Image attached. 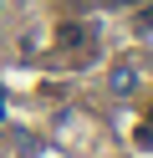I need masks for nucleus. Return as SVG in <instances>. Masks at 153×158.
<instances>
[{
    "instance_id": "f257e3e1",
    "label": "nucleus",
    "mask_w": 153,
    "mask_h": 158,
    "mask_svg": "<svg viewBox=\"0 0 153 158\" xmlns=\"http://www.w3.org/2000/svg\"><path fill=\"white\" fill-rule=\"evenodd\" d=\"M148 21H153V15H148Z\"/></svg>"
}]
</instances>
